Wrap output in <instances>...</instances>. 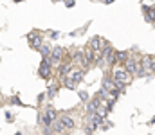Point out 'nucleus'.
<instances>
[{"label": "nucleus", "mask_w": 155, "mask_h": 135, "mask_svg": "<svg viewBox=\"0 0 155 135\" xmlns=\"http://www.w3.org/2000/svg\"><path fill=\"white\" fill-rule=\"evenodd\" d=\"M15 2H20V0H15Z\"/></svg>", "instance_id": "nucleus-22"}, {"label": "nucleus", "mask_w": 155, "mask_h": 135, "mask_svg": "<svg viewBox=\"0 0 155 135\" xmlns=\"http://www.w3.org/2000/svg\"><path fill=\"white\" fill-rule=\"evenodd\" d=\"M124 69L130 72V74H137V69H139V61H135L134 58H126V61H124Z\"/></svg>", "instance_id": "nucleus-6"}, {"label": "nucleus", "mask_w": 155, "mask_h": 135, "mask_svg": "<svg viewBox=\"0 0 155 135\" xmlns=\"http://www.w3.org/2000/svg\"><path fill=\"white\" fill-rule=\"evenodd\" d=\"M103 2H105V4H112L114 0H103Z\"/></svg>", "instance_id": "nucleus-21"}, {"label": "nucleus", "mask_w": 155, "mask_h": 135, "mask_svg": "<svg viewBox=\"0 0 155 135\" xmlns=\"http://www.w3.org/2000/svg\"><path fill=\"white\" fill-rule=\"evenodd\" d=\"M79 97H81V101H87V92H79Z\"/></svg>", "instance_id": "nucleus-17"}, {"label": "nucleus", "mask_w": 155, "mask_h": 135, "mask_svg": "<svg viewBox=\"0 0 155 135\" xmlns=\"http://www.w3.org/2000/svg\"><path fill=\"white\" fill-rule=\"evenodd\" d=\"M49 33H51V38H58V33L56 31H49Z\"/></svg>", "instance_id": "nucleus-19"}, {"label": "nucleus", "mask_w": 155, "mask_h": 135, "mask_svg": "<svg viewBox=\"0 0 155 135\" xmlns=\"http://www.w3.org/2000/svg\"><path fill=\"white\" fill-rule=\"evenodd\" d=\"M60 121H61V124L65 126V130H74V126H76V123H74V119H72L71 115H61Z\"/></svg>", "instance_id": "nucleus-9"}, {"label": "nucleus", "mask_w": 155, "mask_h": 135, "mask_svg": "<svg viewBox=\"0 0 155 135\" xmlns=\"http://www.w3.org/2000/svg\"><path fill=\"white\" fill-rule=\"evenodd\" d=\"M103 121H105V117H101L99 114H92V119H90V123H92L96 128H101V126H103Z\"/></svg>", "instance_id": "nucleus-12"}, {"label": "nucleus", "mask_w": 155, "mask_h": 135, "mask_svg": "<svg viewBox=\"0 0 155 135\" xmlns=\"http://www.w3.org/2000/svg\"><path fill=\"white\" fill-rule=\"evenodd\" d=\"M61 56H63V49L61 47H52V50H51V56H49V59H51V63L52 65H60L61 61Z\"/></svg>", "instance_id": "nucleus-5"}, {"label": "nucleus", "mask_w": 155, "mask_h": 135, "mask_svg": "<svg viewBox=\"0 0 155 135\" xmlns=\"http://www.w3.org/2000/svg\"><path fill=\"white\" fill-rule=\"evenodd\" d=\"M150 70L155 74V58H152V59H150Z\"/></svg>", "instance_id": "nucleus-15"}, {"label": "nucleus", "mask_w": 155, "mask_h": 135, "mask_svg": "<svg viewBox=\"0 0 155 135\" xmlns=\"http://www.w3.org/2000/svg\"><path fill=\"white\" fill-rule=\"evenodd\" d=\"M71 70H72V61H67V63H63V65H61V63L58 65V72H60V76H61V78H63V76H67Z\"/></svg>", "instance_id": "nucleus-10"}, {"label": "nucleus", "mask_w": 155, "mask_h": 135, "mask_svg": "<svg viewBox=\"0 0 155 135\" xmlns=\"http://www.w3.org/2000/svg\"><path fill=\"white\" fill-rule=\"evenodd\" d=\"M51 128H52V133H61V132H65V126L61 124L60 119H54L52 124H51Z\"/></svg>", "instance_id": "nucleus-11"}, {"label": "nucleus", "mask_w": 155, "mask_h": 135, "mask_svg": "<svg viewBox=\"0 0 155 135\" xmlns=\"http://www.w3.org/2000/svg\"><path fill=\"white\" fill-rule=\"evenodd\" d=\"M38 50H40V52H41V56H43V58H49V56H51V50H52V49H51L49 45L41 43V47H40Z\"/></svg>", "instance_id": "nucleus-14"}, {"label": "nucleus", "mask_w": 155, "mask_h": 135, "mask_svg": "<svg viewBox=\"0 0 155 135\" xmlns=\"http://www.w3.org/2000/svg\"><path fill=\"white\" fill-rule=\"evenodd\" d=\"M105 43H107V42H105V40H103L101 36H94V38L90 40V43H88V47H90L92 50H101V49H103V45H105Z\"/></svg>", "instance_id": "nucleus-7"}, {"label": "nucleus", "mask_w": 155, "mask_h": 135, "mask_svg": "<svg viewBox=\"0 0 155 135\" xmlns=\"http://www.w3.org/2000/svg\"><path fill=\"white\" fill-rule=\"evenodd\" d=\"M132 76L134 74H130L124 67H117L114 69V74H112V78H114V81H116L117 88H124L126 85H130V81H132Z\"/></svg>", "instance_id": "nucleus-1"}, {"label": "nucleus", "mask_w": 155, "mask_h": 135, "mask_svg": "<svg viewBox=\"0 0 155 135\" xmlns=\"http://www.w3.org/2000/svg\"><path fill=\"white\" fill-rule=\"evenodd\" d=\"M126 58H128V52L126 50H116V63H124L126 61Z\"/></svg>", "instance_id": "nucleus-13"}, {"label": "nucleus", "mask_w": 155, "mask_h": 135, "mask_svg": "<svg viewBox=\"0 0 155 135\" xmlns=\"http://www.w3.org/2000/svg\"><path fill=\"white\" fill-rule=\"evenodd\" d=\"M11 103H15V104H20V106H22V103H20V99H16V97H13V99H11Z\"/></svg>", "instance_id": "nucleus-18"}, {"label": "nucleus", "mask_w": 155, "mask_h": 135, "mask_svg": "<svg viewBox=\"0 0 155 135\" xmlns=\"http://www.w3.org/2000/svg\"><path fill=\"white\" fill-rule=\"evenodd\" d=\"M27 40H29L31 49H35V50H38L40 47H41V43H43V38H41V34H40L38 31H31L29 36H27Z\"/></svg>", "instance_id": "nucleus-4"}, {"label": "nucleus", "mask_w": 155, "mask_h": 135, "mask_svg": "<svg viewBox=\"0 0 155 135\" xmlns=\"http://www.w3.org/2000/svg\"><path fill=\"white\" fill-rule=\"evenodd\" d=\"M83 79V72L81 70H71L67 76H63L61 78V81H63V85L67 87V88H71V90H74L78 87V83Z\"/></svg>", "instance_id": "nucleus-2"}, {"label": "nucleus", "mask_w": 155, "mask_h": 135, "mask_svg": "<svg viewBox=\"0 0 155 135\" xmlns=\"http://www.w3.org/2000/svg\"><path fill=\"white\" fill-rule=\"evenodd\" d=\"M103 88L105 90H108V92H117V85H116V81H114V78H105L103 79Z\"/></svg>", "instance_id": "nucleus-8"}, {"label": "nucleus", "mask_w": 155, "mask_h": 135, "mask_svg": "<svg viewBox=\"0 0 155 135\" xmlns=\"http://www.w3.org/2000/svg\"><path fill=\"white\" fill-rule=\"evenodd\" d=\"M56 95V87H51L49 88V97H54Z\"/></svg>", "instance_id": "nucleus-16"}, {"label": "nucleus", "mask_w": 155, "mask_h": 135, "mask_svg": "<svg viewBox=\"0 0 155 135\" xmlns=\"http://www.w3.org/2000/svg\"><path fill=\"white\" fill-rule=\"evenodd\" d=\"M74 5V0H67V7H72Z\"/></svg>", "instance_id": "nucleus-20"}, {"label": "nucleus", "mask_w": 155, "mask_h": 135, "mask_svg": "<svg viewBox=\"0 0 155 135\" xmlns=\"http://www.w3.org/2000/svg\"><path fill=\"white\" fill-rule=\"evenodd\" d=\"M51 59L49 58H43V61H41V65H40L38 69V76L41 79H49L51 78V74H52V69H51Z\"/></svg>", "instance_id": "nucleus-3"}]
</instances>
